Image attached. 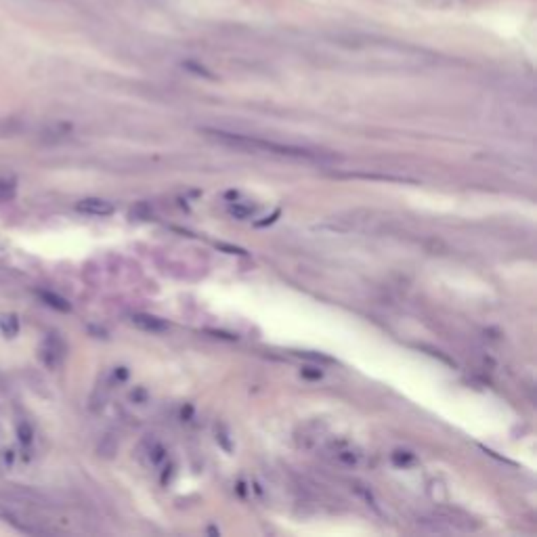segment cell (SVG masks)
<instances>
[{"label": "cell", "mask_w": 537, "mask_h": 537, "mask_svg": "<svg viewBox=\"0 0 537 537\" xmlns=\"http://www.w3.org/2000/svg\"><path fill=\"white\" fill-rule=\"evenodd\" d=\"M206 133H208V137H212L214 141H218L222 145L245 149V151L271 153V156L296 158V160H322L324 158L322 153L309 151L305 147L284 145V143H275V141H264V139H256V137H248V135H239V133H227V130H206Z\"/></svg>", "instance_id": "cell-1"}, {"label": "cell", "mask_w": 537, "mask_h": 537, "mask_svg": "<svg viewBox=\"0 0 537 537\" xmlns=\"http://www.w3.org/2000/svg\"><path fill=\"white\" fill-rule=\"evenodd\" d=\"M76 210L91 216H109L114 214V204L101 197H84L76 204Z\"/></svg>", "instance_id": "cell-2"}, {"label": "cell", "mask_w": 537, "mask_h": 537, "mask_svg": "<svg viewBox=\"0 0 537 537\" xmlns=\"http://www.w3.org/2000/svg\"><path fill=\"white\" fill-rule=\"evenodd\" d=\"M40 359L49 365V368H57L63 359V345L61 340H57L55 336H49L40 349Z\"/></svg>", "instance_id": "cell-3"}, {"label": "cell", "mask_w": 537, "mask_h": 537, "mask_svg": "<svg viewBox=\"0 0 537 537\" xmlns=\"http://www.w3.org/2000/svg\"><path fill=\"white\" fill-rule=\"evenodd\" d=\"M133 324L143 330V332H151V334H160V332H166L168 330V324L162 322L160 317H153V315H133Z\"/></svg>", "instance_id": "cell-4"}, {"label": "cell", "mask_w": 537, "mask_h": 537, "mask_svg": "<svg viewBox=\"0 0 537 537\" xmlns=\"http://www.w3.org/2000/svg\"><path fill=\"white\" fill-rule=\"evenodd\" d=\"M38 296L51 307V309H55V311H61V313H68L70 309H72V305L63 298V296H59V294H55V292H49V290H40L38 292Z\"/></svg>", "instance_id": "cell-5"}, {"label": "cell", "mask_w": 537, "mask_h": 537, "mask_svg": "<svg viewBox=\"0 0 537 537\" xmlns=\"http://www.w3.org/2000/svg\"><path fill=\"white\" fill-rule=\"evenodd\" d=\"M0 332H3L7 338H15L20 334L17 315H0Z\"/></svg>", "instance_id": "cell-6"}, {"label": "cell", "mask_w": 537, "mask_h": 537, "mask_svg": "<svg viewBox=\"0 0 537 537\" xmlns=\"http://www.w3.org/2000/svg\"><path fill=\"white\" fill-rule=\"evenodd\" d=\"M17 193V185L15 181L9 179H0V202H11Z\"/></svg>", "instance_id": "cell-7"}, {"label": "cell", "mask_w": 537, "mask_h": 537, "mask_svg": "<svg viewBox=\"0 0 537 537\" xmlns=\"http://www.w3.org/2000/svg\"><path fill=\"white\" fill-rule=\"evenodd\" d=\"M0 520L9 522L11 527H15V529H20V531H26L24 522H20V516H17V514H13V512L9 510V506H7V504H0Z\"/></svg>", "instance_id": "cell-8"}, {"label": "cell", "mask_w": 537, "mask_h": 537, "mask_svg": "<svg viewBox=\"0 0 537 537\" xmlns=\"http://www.w3.org/2000/svg\"><path fill=\"white\" fill-rule=\"evenodd\" d=\"M229 212H231V216H235V218L243 220V218H250L254 210H252V206H243V204L235 202V204H231V206H229Z\"/></svg>", "instance_id": "cell-9"}, {"label": "cell", "mask_w": 537, "mask_h": 537, "mask_svg": "<svg viewBox=\"0 0 537 537\" xmlns=\"http://www.w3.org/2000/svg\"><path fill=\"white\" fill-rule=\"evenodd\" d=\"M164 457H166V449H164L160 443H151V445H149V462L156 466V464H160Z\"/></svg>", "instance_id": "cell-10"}, {"label": "cell", "mask_w": 537, "mask_h": 537, "mask_svg": "<svg viewBox=\"0 0 537 537\" xmlns=\"http://www.w3.org/2000/svg\"><path fill=\"white\" fill-rule=\"evenodd\" d=\"M17 437H20V441H22L24 445H30V443H32V437H34L32 426H30L28 422H22V424L17 426Z\"/></svg>", "instance_id": "cell-11"}]
</instances>
